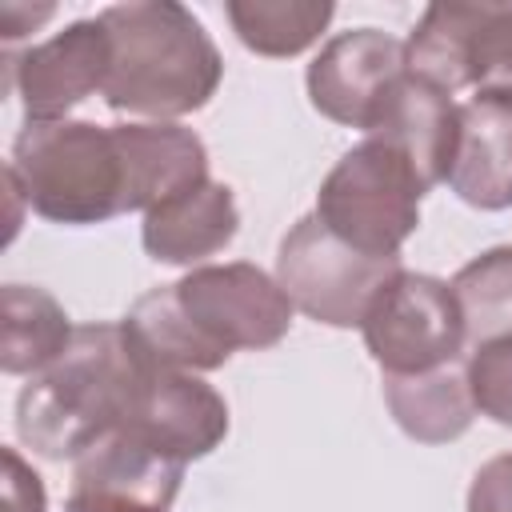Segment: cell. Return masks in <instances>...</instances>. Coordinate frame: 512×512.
I'll return each instance as SVG.
<instances>
[{"instance_id": "1", "label": "cell", "mask_w": 512, "mask_h": 512, "mask_svg": "<svg viewBox=\"0 0 512 512\" xmlns=\"http://www.w3.org/2000/svg\"><path fill=\"white\" fill-rule=\"evenodd\" d=\"M292 300L276 276L248 260L200 264L148 288L120 320L136 352L156 368L216 372L232 352L276 348L292 328Z\"/></svg>"}, {"instance_id": "2", "label": "cell", "mask_w": 512, "mask_h": 512, "mask_svg": "<svg viewBox=\"0 0 512 512\" xmlns=\"http://www.w3.org/2000/svg\"><path fill=\"white\" fill-rule=\"evenodd\" d=\"M144 372L124 324H80L68 352L20 388L16 436L44 460H80L128 424Z\"/></svg>"}, {"instance_id": "3", "label": "cell", "mask_w": 512, "mask_h": 512, "mask_svg": "<svg viewBox=\"0 0 512 512\" xmlns=\"http://www.w3.org/2000/svg\"><path fill=\"white\" fill-rule=\"evenodd\" d=\"M100 24L112 52L100 96L112 112L176 120L216 96L224 60L192 8L176 0H128L108 4Z\"/></svg>"}, {"instance_id": "4", "label": "cell", "mask_w": 512, "mask_h": 512, "mask_svg": "<svg viewBox=\"0 0 512 512\" xmlns=\"http://www.w3.org/2000/svg\"><path fill=\"white\" fill-rule=\"evenodd\" d=\"M8 180L48 224L88 228L128 212V168L116 128L92 120L24 124L12 140Z\"/></svg>"}, {"instance_id": "5", "label": "cell", "mask_w": 512, "mask_h": 512, "mask_svg": "<svg viewBox=\"0 0 512 512\" xmlns=\"http://www.w3.org/2000/svg\"><path fill=\"white\" fill-rule=\"evenodd\" d=\"M424 192V180L392 144L364 136L328 168L312 212L348 248L400 260L404 240L420 228Z\"/></svg>"}, {"instance_id": "6", "label": "cell", "mask_w": 512, "mask_h": 512, "mask_svg": "<svg viewBox=\"0 0 512 512\" xmlns=\"http://www.w3.org/2000/svg\"><path fill=\"white\" fill-rule=\"evenodd\" d=\"M400 268V260H376L348 248L316 212L300 216L276 248V280L292 308L328 328H360L376 292Z\"/></svg>"}, {"instance_id": "7", "label": "cell", "mask_w": 512, "mask_h": 512, "mask_svg": "<svg viewBox=\"0 0 512 512\" xmlns=\"http://www.w3.org/2000/svg\"><path fill=\"white\" fill-rule=\"evenodd\" d=\"M360 336L384 376H416L468 360L456 292L428 272L400 268L364 312Z\"/></svg>"}, {"instance_id": "8", "label": "cell", "mask_w": 512, "mask_h": 512, "mask_svg": "<svg viewBox=\"0 0 512 512\" xmlns=\"http://www.w3.org/2000/svg\"><path fill=\"white\" fill-rule=\"evenodd\" d=\"M108 56V32L100 16L72 20L20 56L4 52V88L20 96L24 124L68 120L76 104H84L92 92H104Z\"/></svg>"}, {"instance_id": "9", "label": "cell", "mask_w": 512, "mask_h": 512, "mask_svg": "<svg viewBox=\"0 0 512 512\" xmlns=\"http://www.w3.org/2000/svg\"><path fill=\"white\" fill-rule=\"evenodd\" d=\"M404 40L380 28L336 32L308 64L304 88L312 108L344 128H368L384 92L404 76Z\"/></svg>"}, {"instance_id": "10", "label": "cell", "mask_w": 512, "mask_h": 512, "mask_svg": "<svg viewBox=\"0 0 512 512\" xmlns=\"http://www.w3.org/2000/svg\"><path fill=\"white\" fill-rule=\"evenodd\" d=\"M228 428H232L228 400L208 380H200L196 372L148 364L132 416L120 432H132L160 456L188 468L192 460H204L208 452H216Z\"/></svg>"}, {"instance_id": "11", "label": "cell", "mask_w": 512, "mask_h": 512, "mask_svg": "<svg viewBox=\"0 0 512 512\" xmlns=\"http://www.w3.org/2000/svg\"><path fill=\"white\" fill-rule=\"evenodd\" d=\"M444 184L480 212L512 208V92H472L460 104Z\"/></svg>"}, {"instance_id": "12", "label": "cell", "mask_w": 512, "mask_h": 512, "mask_svg": "<svg viewBox=\"0 0 512 512\" xmlns=\"http://www.w3.org/2000/svg\"><path fill=\"white\" fill-rule=\"evenodd\" d=\"M456 124H460V104L444 88H436L404 68V76L384 92L364 136L392 144L416 168L424 188H436V184H444L448 164H452Z\"/></svg>"}, {"instance_id": "13", "label": "cell", "mask_w": 512, "mask_h": 512, "mask_svg": "<svg viewBox=\"0 0 512 512\" xmlns=\"http://www.w3.org/2000/svg\"><path fill=\"white\" fill-rule=\"evenodd\" d=\"M240 232V208L228 184L204 180L152 212H144L140 244L156 264L200 268L208 256L224 252Z\"/></svg>"}, {"instance_id": "14", "label": "cell", "mask_w": 512, "mask_h": 512, "mask_svg": "<svg viewBox=\"0 0 512 512\" xmlns=\"http://www.w3.org/2000/svg\"><path fill=\"white\" fill-rule=\"evenodd\" d=\"M128 168V212H152L156 204L212 180L204 140L176 120L112 124Z\"/></svg>"}, {"instance_id": "15", "label": "cell", "mask_w": 512, "mask_h": 512, "mask_svg": "<svg viewBox=\"0 0 512 512\" xmlns=\"http://www.w3.org/2000/svg\"><path fill=\"white\" fill-rule=\"evenodd\" d=\"M384 404L396 428L416 444L460 440L476 420L468 360L416 372V376H384Z\"/></svg>"}, {"instance_id": "16", "label": "cell", "mask_w": 512, "mask_h": 512, "mask_svg": "<svg viewBox=\"0 0 512 512\" xmlns=\"http://www.w3.org/2000/svg\"><path fill=\"white\" fill-rule=\"evenodd\" d=\"M76 328L56 296L32 284H4V328H0V368L8 376H40L52 368Z\"/></svg>"}, {"instance_id": "17", "label": "cell", "mask_w": 512, "mask_h": 512, "mask_svg": "<svg viewBox=\"0 0 512 512\" xmlns=\"http://www.w3.org/2000/svg\"><path fill=\"white\" fill-rule=\"evenodd\" d=\"M236 40L268 60L300 56L332 24L336 4L328 0H228L224 4Z\"/></svg>"}, {"instance_id": "18", "label": "cell", "mask_w": 512, "mask_h": 512, "mask_svg": "<svg viewBox=\"0 0 512 512\" xmlns=\"http://www.w3.org/2000/svg\"><path fill=\"white\" fill-rule=\"evenodd\" d=\"M468 352L512 336V244H496L472 256L452 280Z\"/></svg>"}, {"instance_id": "19", "label": "cell", "mask_w": 512, "mask_h": 512, "mask_svg": "<svg viewBox=\"0 0 512 512\" xmlns=\"http://www.w3.org/2000/svg\"><path fill=\"white\" fill-rule=\"evenodd\" d=\"M468 384L476 412L500 428H512V336L468 352Z\"/></svg>"}, {"instance_id": "20", "label": "cell", "mask_w": 512, "mask_h": 512, "mask_svg": "<svg viewBox=\"0 0 512 512\" xmlns=\"http://www.w3.org/2000/svg\"><path fill=\"white\" fill-rule=\"evenodd\" d=\"M464 512H512V452H500L476 468Z\"/></svg>"}, {"instance_id": "21", "label": "cell", "mask_w": 512, "mask_h": 512, "mask_svg": "<svg viewBox=\"0 0 512 512\" xmlns=\"http://www.w3.org/2000/svg\"><path fill=\"white\" fill-rule=\"evenodd\" d=\"M4 504L8 512H48L44 480L16 448H4Z\"/></svg>"}, {"instance_id": "22", "label": "cell", "mask_w": 512, "mask_h": 512, "mask_svg": "<svg viewBox=\"0 0 512 512\" xmlns=\"http://www.w3.org/2000/svg\"><path fill=\"white\" fill-rule=\"evenodd\" d=\"M64 512H168L144 496L120 492V488H100V484H72Z\"/></svg>"}]
</instances>
